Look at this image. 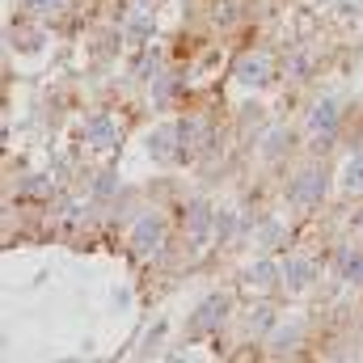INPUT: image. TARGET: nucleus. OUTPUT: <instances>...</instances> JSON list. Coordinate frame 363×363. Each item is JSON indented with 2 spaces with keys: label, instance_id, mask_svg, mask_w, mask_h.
Returning a JSON list of instances; mask_svg holds the SVG:
<instances>
[{
  "label": "nucleus",
  "instance_id": "nucleus-16",
  "mask_svg": "<svg viewBox=\"0 0 363 363\" xmlns=\"http://www.w3.org/2000/svg\"><path fill=\"white\" fill-rule=\"evenodd\" d=\"M68 0H26V9L30 13H38V17H51V13H60Z\"/></svg>",
  "mask_w": 363,
  "mask_h": 363
},
{
  "label": "nucleus",
  "instance_id": "nucleus-10",
  "mask_svg": "<svg viewBox=\"0 0 363 363\" xmlns=\"http://www.w3.org/2000/svg\"><path fill=\"white\" fill-rule=\"evenodd\" d=\"M245 283L258 287V291H274V287H283V262H279V258H258V262L245 271Z\"/></svg>",
  "mask_w": 363,
  "mask_h": 363
},
{
  "label": "nucleus",
  "instance_id": "nucleus-3",
  "mask_svg": "<svg viewBox=\"0 0 363 363\" xmlns=\"http://www.w3.org/2000/svg\"><path fill=\"white\" fill-rule=\"evenodd\" d=\"M233 81H237L241 89H262V85H271L274 81L271 51H245V55H237V64H233Z\"/></svg>",
  "mask_w": 363,
  "mask_h": 363
},
{
  "label": "nucleus",
  "instance_id": "nucleus-18",
  "mask_svg": "<svg viewBox=\"0 0 363 363\" xmlns=\"http://www.w3.org/2000/svg\"><path fill=\"white\" fill-rule=\"evenodd\" d=\"M296 338H300V325H287V330H279V334L271 338V347L274 351H283V342H296Z\"/></svg>",
  "mask_w": 363,
  "mask_h": 363
},
{
  "label": "nucleus",
  "instance_id": "nucleus-11",
  "mask_svg": "<svg viewBox=\"0 0 363 363\" xmlns=\"http://www.w3.org/2000/svg\"><path fill=\"white\" fill-rule=\"evenodd\" d=\"M334 267H338V279L363 287V245H342L338 258H334Z\"/></svg>",
  "mask_w": 363,
  "mask_h": 363
},
{
  "label": "nucleus",
  "instance_id": "nucleus-20",
  "mask_svg": "<svg viewBox=\"0 0 363 363\" xmlns=\"http://www.w3.org/2000/svg\"><path fill=\"white\" fill-rule=\"evenodd\" d=\"M114 190V174H101V182H97V194H110Z\"/></svg>",
  "mask_w": 363,
  "mask_h": 363
},
{
  "label": "nucleus",
  "instance_id": "nucleus-2",
  "mask_svg": "<svg viewBox=\"0 0 363 363\" xmlns=\"http://www.w3.org/2000/svg\"><path fill=\"white\" fill-rule=\"evenodd\" d=\"M165 237H169V228H165L161 211H140L135 216V224H131V250L140 258H157L165 250Z\"/></svg>",
  "mask_w": 363,
  "mask_h": 363
},
{
  "label": "nucleus",
  "instance_id": "nucleus-4",
  "mask_svg": "<svg viewBox=\"0 0 363 363\" xmlns=\"http://www.w3.org/2000/svg\"><path fill=\"white\" fill-rule=\"evenodd\" d=\"M224 317H228V296H207V300H199V308L186 317V338H207V334H216L220 325H224Z\"/></svg>",
  "mask_w": 363,
  "mask_h": 363
},
{
  "label": "nucleus",
  "instance_id": "nucleus-17",
  "mask_svg": "<svg viewBox=\"0 0 363 363\" xmlns=\"http://www.w3.org/2000/svg\"><path fill=\"white\" fill-rule=\"evenodd\" d=\"M51 190V182L43 178V174H30V178L21 182V194H47Z\"/></svg>",
  "mask_w": 363,
  "mask_h": 363
},
{
  "label": "nucleus",
  "instance_id": "nucleus-8",
  "mask_svg": "<svg viewBox=\"0 0 363 363\" xmlns=\"http://www.w3.org/2000/svg\"><path fill=\"white\" fill-rule=\"evenodd\" d=\"M85 144L97 152H114L118 148V123L110 114H89L85 118Z\"/></svg>",
  "mask_w": 363,
  "mask_h": 363
},
{
  "label": "nucleus",
  "instance_id": "nucleus-21",
  "mask_svg": "<svg viewBox=\"0 0 363 363\" xmlns=\"http://www.w3.org/2000/svg\"><path fill=\"white\" fill-rule=\"evenodd\" d=\"M351 228H355V233H359V237H363V207H359V211H355V220H351Z\"/></svg>",
  "mask_w": 363,
  "mask_h": 363
},
{
  "label": "nucleus",
  "instance_id": "nucleus-14",
  "mask_svg": "<svg viewBox=\"0 0 363 363\" xmlns=\"http://www.w3.org/2000/svg\"><path fill=\"white\" fill-rule=\"evenodd\" d=\"M237 224H241V220H237L233 207H216V241H220V245L237 237Z\"/></svg>",
  "mask_w": 363,
  "mask_h": 363
},
{
  "label": "nucleus",
  "instance_id": "nucleus-23",
  "mask_svg": "<svg viewBox=\"0 0 363 363\" xmlns=\"http://www.w3.org/2000/svg\"><path fill=\"white\" fill-rule=\"evenodd\" d=\"M355 4H363V0H355Z\"/></svg>",
  "mask_w": 363,
  "mask_h": 363
},
{
  "label": "nucleus",
  "instance_id": "nucleus-6",
  "mask_svg": "<svg viewBox=\"0 0 363 363\" xmlns=\"http://www.w3.org/2000/svg\"><path fill=\"white\" fill-rule=\"evenodd\" d=\"M148 157H152L157 165H174V161H182L178 118H174V123H161V127H152V131H148Z\"/></svg>",
  "mask_w": 363,
  "mask_h": 363
},
{
  "label": "nucleus",
  "instance_id": "nucleus-9",
  "mask_svg": "<svg viewBox=\"0 0 363 363\" xmlns=\"http://www.w3.org/2000/svg\"><path fill=\"white\" fill-rule=\"evenodd\" d=\"M317 283V262L304 254H287L283 258V287L287 291H308Z\"/></svg>",
  "mask_w": 363,
  "mask_h": 363
},
{
  "label": "nucleus",
  "instance_id": "nucleus-15",
  "mask_svg": "<svg viewBox=\"0 0 363 363\" xmlns=\"http://www.w3.org/2000/svg\"><path fill=\"white\" fill-rule=\"evenodd\" d=\"M274 325V308L271 304H258L254 313H250V334H267Z\"/></svg>",
  "mask_w": 363,
  "mask_h": 363
},
{
  "label": "nucleus",
  "instance_id": "nucleus-12",
  "mask_svg": "<svg viewBox=\"0 0 363 363\" xmlns=\"http://www.w3.org/2000/svg\"><path fill=\"white\" fill-rule=\"evenodd\" d=\"M291 148H296V135H291L287 127H271V131L262 135V157H267V161H283Z\"/></svg>",
  "mask_w": 363,
  "mask_h": 363
},
{
  "label": "nucleus",
  "instance_id": "nucleus-19",
  "mask_svg": "<svg viewBox=\"0 0 363 363\" xmlns=\"http://www.w3.org/2000/svg\"><path fill=\"white\" fill-rule=\"evenodd\" d=\"M148 30H152V21H148V13H140V17L131 21V30H127V34H131V38H144Z\"/></svg>",
  "mask_w": 363,
  "mask_h": 363
},
{
  "label": "nucleus",
  "instance_id": "nucleus-13",
  "mask_svg": "<svg viewBox=\"0 0 363 363\" xmlns=\"http://www.w3.org/2000/svg\"><path fill=\"white\" fill-rule=\"evenodd\" d=\"M338 186H342L347 194H363V152H351V157H347V165H342V174H338Z\"/></svg>",
  "mask_w": 363,
  "mask_h": 363
},
{
  "label": "nucleus",
  "instance_id": "nucleus-5",
  "mask_svg": "<svg viewBox=\"0 0 363 363\" xmlns=\"http://www.w3.org/2000/svg\"><path fill=\"white\" fill-rule=\"evenodd\" d=\"M304 127H308V135H313L317 148H330V140H334L338 127H342V110H338V101H334V97H321V101L308 110Z\"/></svg>",
  "mask_w": 363,
  "mask_h": 363
},
{
  "label": "nucleus",
  "instance_id": "nucleus-1",
  "mask_svg": "<svg viewBox=\"0 0 363 363\" xmlns=\"http://www.w3.org/2000/svg\"><path fill=\"white\" fill-rule=\"evenodd\" d=\"M325 190H330V174H325V165H304L296 178L287 182V203L300 207V211H308V207H321Z\"/></svg>",
  "mask_w": 363,
  "mask_h": 363
},
{
  "label": "nucleus",
  "instance_id": "nucleus-22",
  "mask_svg": "<svg viewBox=\"0 0 363 363\" xmlns=\"http://www.w3.org/2000/svg\"><path fill=\"white\" fill-rule=\"evenodd\" d=\"M140 4H152V0H140Z\"/></svg>",
  "mask_w": 363,
  "mask_h": 363
},
{
  "label": "nucleus",
  "instance_id": "nucleus-7",
  "mask_svg": "<svg viewBox=\"0 0 363 363\" xmlns=\"http://www.w3.org/2000/svg\"><path fill=\"white\" fill-rule=\"evenodd\" d=\"M186 237H190L194 245H203L207 237H216V207H211V203L194 199V203L186 207Z\"/></svg>",
  "mask_w": 363,
  "mask_h": 363
}]
</instances>
